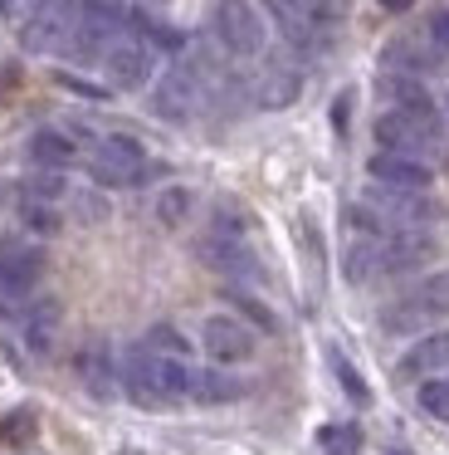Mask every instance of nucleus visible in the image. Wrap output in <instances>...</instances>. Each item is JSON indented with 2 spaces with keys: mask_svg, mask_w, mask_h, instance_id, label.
<instances>
[{
  "mask_svg": "<svg viewBox=\"0 0 449 455\" xmlns=\"http://www.w3.org/2000/svg\"><path fill=\"white\" fill-rule=\"evenodd\" d=\"M146 347H156V353H176V357H185V338L176 333V328H152V333H146Z\"/></svg>",
  "mask_w": 449,
  "mask_h": 455,
  "instance_id": "nucleus-26",
  "label": "nucleus"
},
{
  "mask_svg": "<svg viewBox=\"0 0 449 455\" xmlns=\"http://www.w3.org/2000/svg\"><path fill=\"white\" fill-rule=\"evenodd\" d=\"M425 40L435 44V54H439V60H449V5H445V11H435V15H429Z\"/></svg>",
  "mask_w": 449,
  "mask_h": 455,
  "instance_id": "nucleus-25",
  "label": "nucleus"
},
{
  "mask_svg": "<svg viewBox=\"0 0 449 455\" xmlns=\"http://www.w3.org/2000/svg\"><path fill=\"white\" fill-rule=\"evenodd\" d=\"M264 11L273 15V25L283 30V40L298 44V50H322L327 44V30H332V15L322 0H259Z\"/></svg>",
  "mask_w": 449,
  "mask_h": 455,
  "instance_id": "nucleus-7",
  "label": "nucleus"
},
{
  "mask_svg": "<svg viewBox=\"0 0 449 455\" xmlns=\"http://www.w3.org/2000/svg\"><path fill=\"white\" fill-rule=\"evenodd\" d=\"M210 25H215V40H220V50L234 54V60H259L264 44H269L264 15L254 11L249 0H220Z\"/></svg>",
  "mask_w": 449,
  "mask_h": 455,
  "instance_id": "nucleus-6",
  "label": "nucleus"
},
{
  "mask_svg": "<svg viewBox=\"0 0 449 455\" xmlns=\"http://www.w3.org/2000/svg\"><path fill=\"white\" fill-rule=\"evenodd\" d=\"M54 328H59V304H39L35 314L25 318V343H29V353H49L54 347Z\"/></svg>",
  "mask_w": 449,
  "mask_h": 455,
  "instance_id": "nucleus-19",
  "label": "nucleus"
},
{
  "mask_svg": "<svg viewBox=\"0 0 449 455\" xmlns=\"http://www.w3.org/2000/svg\"><path fill=\"white\" fill-rule=\"evenodd\" d=\"M122 387L137 406H171L191 396V367L176 353H156V347L137 343L122 353Z\"/></svg>",
  "mask_w": 449,
  "mask_h": 455,
  "instance_id": "nucleus-1",
  "label": "nucleus"
},
{
  "mask_svg": "<svg viewBox=\"0 0 449 455\" xmlns=\"http://www.w3.org/2000/svg\"><path fill=\"white\" fill-rule=\"evenodd\" d=\"M78 377H83V387L93 396H113L117 392V387H113L117 372H113V363H107V347L103 343H93L83 357H78Z\"/></svg>",
  "mask_w": 449,
  "mask_h": 455,
  "instance_id": "nucleus-16",
  "label": "nucleus"
},
{
  "mask_svg": "<svg viewBox=\"0 0 449 455\" xmlns=\"http://www.w3.org/2000/svg\"><path fill=\"white\" fill-rule=\"evenodd\" d=\"M420 406H425L435 421L449 426V377H439V382H425V387H420Z\"/></svg>",
  "mask_w": 449,
  "mask_h": 455,
  "instance_id": "nucleus-23",
  "label": "nucleus"
},
{
  "mask_svg": "<svg viewBox=\"0 0 449 455\" xmlns=\"http://www.w3.org/2000/svg\"><path fill=\"white\" fill-rule=\"evenodd\" d=\"M445 367H449V328L415 338V347L400 357V377H429V372H445Z\"/></svg>",
  "mask_w": 449,
  "mask_h": 455,
  "instance_id": "nucleus-15",
  "label": "nucleus"
},
{
  "mask_svg": "<svg viewBox=\"0 0 449 455\" xmlns=\"http://www.w3.org/2000/svg\"><path fill=\"white\" fill-rule=\"evenodd\" d=\"M327 357H332V372H337L342 392H347V396H351V402H357V406H366V402H371V392H366V382H361V377H357V367H351V363H347V357H342V353H327Z\"/></svg>",
  "mask_w": 449,
  "mask_h": 455,
  "instance_id": "nucleus-22",
  "label": "nucleus"
},
{
  "mask_svg": "<svg viewBox=\"0 0 449 455\" xmlns=\"http://www.w3.org/2000/svg\"><path fill=\"white\" fill-rule=\"evenodd\" d=\"M44 275V250L25 245V240H5L0 245V294L5 299H25Z\"/></svg>",
  "mask_w": 449,
  "mask_h": 455,
  "instance_id": "nucleus-10",
  "label": "nucleus"
},
{
  "mask_svg": "<svg viewBox=\"0 0 449 455\" xmlns=\"http://www.w3.org/2000/svg\"><path fill=\"white\" fill-rule=\"evenodd\" d=\"M210 79H215V74L205 69L201 60L171 64V69L156 79V89H152V113H156V118H166V123H191L195 113L210 103Z\"/></svg>",
  "mask_w": 449,
  "mask_h": 455,
  "instance_id": "nucleus-3",
  "label": "nucleus"
},
{
  "mask_svg": "<svg viewBox=\"0 0 449 455\" xmlns=\"http://www.w3.org/2000/svg\"><path fill=\"white\" fill-rule=\"evenodd\" d=\"M29 157L39 162V167H68V162L78 157V148L74 142L64 138V132H54V128H44V132H35V138H29Z\"/></svg>",
  "mask_w": 449,
  "mask_h": 455,
  "instance_id": "nucleus-17",
  "label": "nucleus"
},
{
  "mask_svg": "<svg viewBox=\"0 0 449 455\" xmlns=\"http://www.w3.org/2000/svg\"><path fill=\"white\" fill-rule=\"evenodd\" d=\"M88 172L103 187H137L146 177V152L132 138H103L93 148V157H88Z\"/></svg>",
  "mask_w": 449,
  "mask_h": 455,
  "instance_id": "nucleus-8",
  "label": "nucleus"
},
{
  "mask_svg": "<svg viewBox=\"0 0 449 455\" xmlns=\"http://www.w3.org/2000/svg\"><path fill=\"white\" fill-rule=\"evenodd\" d=\"M201 255H205V265L224 269V275H234V279H259V265H254V255L240 245V235H220V230H215L201 245Z\"/></svg>",
  "mask_w": 449,
  "mask_h": 455,
  "instance_id": "nucleus-13",
  "label": "nucleus"
},
{
  "mask_svg": "<svg viewBox=\"0 0 449 455\" xmlns=\"http://www.w3.org/2000/svg\"><path fill=\"white\" fill-rule=\"evenodd\" d=\"M439 314H449V269H439V275H429L425 284L415 289V294L406 299V304L386 308V328H425L435 323Z\"/></svg>",
  "mask_w": 449,
  "mask_h": 455,
  "instance_id": "nucleus-9",
  "label": "nucleus"
},
{
  "mask_svg": "<svg viewBox=\"0 0 449 455\" xmlns=\"http://www.w3.org/2000/svg\"><path fill=\"white\" fill-rule=\"evenodd\" d=\"M191 396L195 402H234V396H244V382L230 372H191Z\"/></svg>",
  "mask_w": 449,
  "mask_h": 455,
  "instance_id": "nucleus-18",
  "label": "nucleus"
},
{
  "mask_svg": "<svg viewBox=\"0 0 449 455\" xmlns=\"http://www.w3.org/2000/svg\"><path fill=\"white\" fill-rule=\"evenodd\" d=\"M298 93H303V74L288 69V64H269L259 74V84H254V103L259 108H288Z\"/></svg>",
  "mask_w": 449,
  "mask_h": 455,
  "instance_id": "nucleus-14",
  "label": "nucleus"
},
{
  "mask_svg": "<svg viewBox=\"0 0 449 455\" xmlns=\"http://www.w3.org/2000/svg\"><path fill=\"white\" fill-rule=\"evenodd\" d=\"M25 431H29V411H15V421L0 426V435H5V441H15V435H25Z\"/></svg>",
  "mask_w": 449,
  "mask_h": 455,
  "instance_id": "nucleus-27",
  "label": "nucleus"
},
{
  "mask_svg": "<svg viewBox=\"0 0 449 455\" xmlns=\"http://www.w3.org/2000/svg\"><path fill=\"white\" fill-rule=\"evenodd\" d=\"M20 216H25V226H29V230H39V235H54V230H59L54 206H44L39 196H29L25 206H20Z\"/></svg>",
  "mask_w": 449,
  "mask_h": 455,
  "instance_id": "nucleus-24",
  "label": "nucleus"
},
{
  "mask_svg": "<svg viewBox=\"0 0 449 455\" xmlns=\"http://www.w3.org/2000/svg\"><path fill=\"white\" fill-rule=\"evenodd\" d=\"M386 455H410V451H400V445H396V451H386Z\"/></svg>",
  "mask_w": 449,
  "mask_h": 455,
  "instance_id": "nucleus-29",
  "label": "nucleus"
},
{
  "mask_svg": "<svg viewBox=\"0 0 449 455\" xmlns=\"http://www.w3.org/2000/svg\"><path fill=\"white\" fill-rule=\"evenodd\" d=\"M201 343H205V353H210L215 363H244V357L254 353V333L244 323H234V318H224V314L205 318Z\"/></svg>",
  "mask_w": 449,
  "mask_h": 455,
  "instance_id": "nucleus-12",
  "label": "nucleus"
},
{
  "mask_svg": "<svg viewBox=\"0 0 449 455\" xmlns=\"http://www.w3.org/2000/svg\"><path fill=\"white\" fill-rule=\"evenodd\" d=\"M439 220V206L425 191H400V187H371L361 206L347 211V226L357 230H429Z\"/></svg>",
  "mask_w": 449,
  "mask_h": 455,
  "instance_id": "nucleus-2",
  "label": "nucleus"
},
{
  "mask_svg": "<svg viewBox=\"0 0 449 455\" xmlns=\"http://www.w3.org/2000/svg\"><path fill=\"white\" fill-rule=\"evenodd\" d=\"M376 142L386 152H406V157L429 162L445 148V128H439L435 108H390L376 118Z\"/></svg>",
  "mask_w": 449,
  "mask_h": 455,
  "instance_id": "nucleus-4",
  "label": "nucleus"
},
{
  "mask_svg": "<svg viewBox=\"0 0 449 455\" xmlns=\"http://www.w3.org/2000/svg\"><path fill=\"white\" fill-rule=\"evenodd\" d=\"M98 64H103V74H107L113 89H142V84L152 79L156 44H152V35H146L142 25H127V30L107 44V54Z\"/></svg>",
  "mask_w": 449,
  "mask_h": 455,
  "instance_id": "nucleus-5",
  "label": "nucleus"
},
{
  "mask_svg": "<svg viewBox=\"0 0 449 455\" xmlns=\"http://www.w3.org/2000/svg\"><path fill=\"white\" fill-rule=\"evenodd\" d=\"M318 441H322V451H327V455H357L361 451V431H357V426H322Z\"/></svg>",
  "mask_w": 449,
  "mask_h": 455,
  "instance_id": "nucleus-20",
  "label": "nucleus"
},
{
  "mask_svg": "<svg viewBox=\"0 0 449 455\" xmlns=\"http://www.w3.org/2000/svg\"><path fill=\"white\" fill-rule=\"evenodd\" d=\"M371 181L381 187H400V191H429V162L420 157H406V152H386L381 148L376 157L366 162Z\"/></svg>",
  "mask_w": 449,
  "mask_h": 455,
  "instance_id": "nucleus-11",
  "label": "nucleus"
},
{
  "mask_svg": "<svg viewBox=\"0 0 449 455\" xmlns=\"http://www.w3.org/2000/svg\"><path fill=\"white\" fill-rule=\"evenodd\" d=\"M410 0H386V11H406Z\"/></svg>",
  "mask_w": 449,
  "mask_h": 455,
  "instance_id": "nucleus-28",
  "label": "nucleus"
},
{
  "mask_svg": "<svg viewBox=\"0 0 449 455\" xmlns=\"http://www.w3.org/2000/svg\"><path fill=\"white\" fill-rule=\"evenodd\" d=\"M156 216H161L166 226H181V220L191 216V191H185V187L161 191V196H156Z\"/></svg>",
  "mask_w": 449,
  "mask_h": 455,
  "instance_id": "nucleus-21",
  "label": "nucleus"
}]
</instances>
